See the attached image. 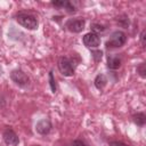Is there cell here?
I'll return each instance as SVG.
<instances>
[{"instance_id":"cell-7","label":"cell","mask_w":146,"mask_h":146,"mask_svg":"<svg viewBox=\"0 0 146 146\" xmlns=\"http://www.w3.org/2000/svg\"><path fill=\"white\" fill-rule=\"evenodd\" d=\"M2 138H3V141H5L7 145H9V146H17L18 143H19L18 136H17L16 132H15L13 129H10V128H8V129H6V130L3 131Z\"/></svg>"},{"instance_id":"cell-19","label":"cell","mask_w":146,"mask_h":146,"mask_svg":"<svg viewBox=\"0 0 146 146\" xmlns=\"http://www.w3.org/2000/svg\"><path fill=\"white\" fill-rule=\"evenodd\" d=\"M145 33H146L145 30H143L141 33H140V42H141L143 47H145Z\"/></svg>"},{"instance_id":"cell-2","label":"cell","mask_w":146,"mask_h":146,"mask_svg":"<svg viewBox=\"0 0 146 146\" xmlns=\"http://www.w3.org/2000/svg\"><path fill=\"white\" fill-rule=\"evenodd\" d=\"M127 41V35L122 31H115L111 34L110 39L106 42V48H120Z\"/></svg>"},{"instance_id":"cell-13","label":"cell","mask_w":146,"mask_h":146,"mask_svg":"<svg viewBox=\"0 0 146 146\" xmlns=\"http://www.w3.org/2000/svg\"><path fill=\"white\" fill-rule=\"evenodd\" d=\"M104 31H105V27H104L103 25H100V24L94 23V24L91 25V32H92V33H96V34H98V33H100V32H104Z\"/></svg>"},{"instance_id":"cell-3","label":"cell","mask_w":146,"mask_h":146,"mask_svg":"<svg viewBox=\"0 0 146 146\" xmlns=\"http://www.w3.org/2000/svg\"><path fill=\"white\" fill-rule=\"evenodd\" d=\"M57 66H58V70L59 72L64 75V76H72L74 74V66H73V63L72 60L68 58V57H60L58 59V63H57Z\"/></svg>"},{"instance_id":"cell-6","label":"cell","mask_w":146,"mask_h":146,"mask_svg":"<svg viewBox=\"0 0 146 146\" xmlns=\"http://www.w3.org/2000/svg\"><path fill=\"white\" fill-rule=\"evenodd\" d=\"M83 43L86 47L88 48H97L99 44H100V38L98 34L96 33H92V32H89L87 34H84L83 36Z\"/></svg>"},{"instance_id":"cell-17","label":"cell","mask_w":146,"mask_h":146,"mask_svg":"<svg viewBox=\"0 0 146 146\" xmlns=\"http://www.w3.org/2000/svg\"><path fill=\"white\" fill-rule=\"evenodd\" d=\"M91 55L95 59V62H99L102 59V56H103V52L100 50H96V51H91Z\"/></svg>"},{"instance_id":"cell-10","label":"cell","mask_w":146,"mask_h":146,"mask_svg":"<svg viewBox=\"0 0 146 146\" xmlns=\"http://www.w3.org/2000/svg\"><path fill=\"white\" fill-rule=\"evenodd\" d=\"M55 7H59V8H64L66 9L68 13H75V7L67 0H60V1H52L51 2Z\"/></svg>"},{"instance_id":"cell-21","label":"cell","mask_w":146,"mask_h":146,"mask_svg":"<svg viewBox=\"0 0 146 146\" xmlns=\"http://www.w3.org/2000/svg\"><path fill=\"white\" fill-rule=\"evenodd\" d=\"M5 103H6V100H5V97L0 94V107H2V106H5Z\"/></svg>"},{"instance_id":"cell-14","label":"cell","mask_w":146,"mask_h":146,"mask_svg":"<svg viewBox=\"0 0 146 146\" xmlns=\"http://www.w3.org/2000/svg\"><path fill=\"white\" fill-rule=\"evenodd\" d=\"M137 73H138L141 78H145V76H146V65H145V63H140V64L137 66Z\"/></svg>"},{"instance_id":"cell-9","label":"cell","mask_w":146,"mask_h":146,"mask_svg":"<svg viewBox=\"0 0 146 146\" xmlns=\"http://www.w3.org/2000/svg\"><path fill=\"white\" fill-rule=\"evenodd\" d=\"M121 58L116 55H108L107 56V67L110 70H117L121 66Z\"/></svg>"},{"instance_id":"cell-12","label":"cell","mask_w":146,"mask_h":146,"mask_svg":"<svg viewBox=\"0 0 146 146\" xmlns=\"http://www.w3.org/2000/svg\"><path fill=\"white\" fill-rule=\"evenodd\" d=\"M133 122L139 125V127H143L146 122V115L144 113H137L133 115Z\"/></svg>"},{"instance_id":"cell-1","label":"cell","mask_w":146,"mask_h":146,"mask_svg":"<svg viewBox=\"0 0 146 146\" xmlns=\"http://www.w3.org/2000/svg\"><path fill=\"white\" fill-rule=\"evenodd\" d=\"M16 21L27 30H35L38 27V19L33 15L27 13H19L16 16Z\"/></svg>"},{"instance_id":"cell-22","label":"cell","mask_w":146,"mask_h":146,"mask_svg":"<svg viewBox=\"0 0 146 146\" xmlns=\"http://www.w3.org/2000/svg\"><path fill=\"white\" fill-rule=\"evenodd\" d=\"M1 74H2V70H1V67H0V76H1Z\"/></svg>"},{"instance_id":"cell-20","label":"cell","mask_w":146,"mask_h":146,"mask_svg":"<svg viewBox=\"0 0 146 146\" xmlns=\"http://www.w3.org/2000/svg\"><path fill=\"white\" fill-rule=\"evenodd\" d=\"M110 145H111V146H128V145H125V144L122 143V141H111Z\"/></svg>"},{"instance_id":"cell-8","label":"cell","mask_w":146,"mask_h":146,"mask_svg":"<svg viewBox=\"0 0 146 146\" xmlns=\"http://www.w3.org/2000/svg\"><path fill=\"white\" fill-rule=\"evenodd\" d=\"M35 130L40 135H47L51 130V122L48 119H42L36 123Z\"/></svg>"},{"instance_id":"cell-18","label":"cell","mask_w":146,"mask_h":146,"mask_svg":"<svg viewBox=\"0 0 146 146\" xmlns=\"http://www.w3.org/2000/svg\"><path fill=\"white\" fill-rule=\"evenodd\" d=\"M70 146H86V144H84L82 140H79V139H78V140H74Z\"/></svg>"},{"instance_id":"cell-11","label":"cell","mask_w":146,"mask_h":146,"mask_svg":"<svg viewBox=\"0 0 146 146\" xmlns=\"http://www.w3.org/2000/svg\"><path fill=\"white\" fill-rule=\"evenodd\" d=\"M94 83H95V87H96L98 90H103L104 87H105L106 83H107V79H106V76H105L104 74H98V75L95 78Z\"/></svg>"},{"instance_id":"cell-5","label":"cell","mask_w":146,"mask_h":146,"mask_svg":"<svg viewBox=\"0 0 146 146\" xmlns=\"http://www.w3.org/2000/svg\"><path fill=\"white\" fill-rule=\"evenodd\" d=\"M84 19L83 18H74V19H68L66 23V27L68 31L73 33H79L84 29Z\"/></svg>"},{"instance_id":"cell-15","label":"cell","mask_w":146,"mask_h":146,"mask_svg":"<svg viewBox=\"0 0 146 146\" xmlns=\"http://www.w3.org/2000/svg\"><path fill=\"white\" fill-rule=\"evenodd\" d=\"M117 23L122 26V27H128L129 25V19L125 15H122L121 17H117Z\"/></svg>"},{"instance_id":"cell-16","label":"cell","mask_w":146,"mask_h":146,"mask_svg":"<svg viewBox=\"0 0 146 146\" xmlns=\"http://www.w3.org/2000/svg\"><path fill=\"white\" fill-rule=\"evenodd\" d=\"M49 84H50V89H51V91L55 94V92H56V82H55L54 74H52L51 71L49 72Z\"/></svg>"},{"instance_id":"cell-4","label":"cell","mask_w":146,"mask_h":146,"mask_svg":"<svg viewBox=\"0 0 146 146\" xmlns=\"http://www.w3.org/2000/svg\"><path fill=\"white\" fill-rule=\"evenodd\" d=\"M10 78L21 88H26L29 86V83H30L29 76L21 70H14L11 72V74H10Z\"/></svg>"}]
</instances>
